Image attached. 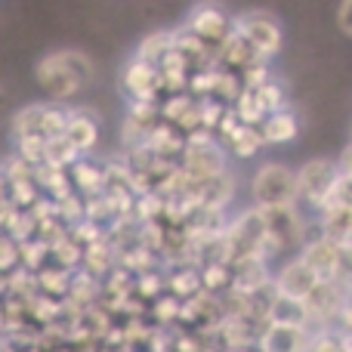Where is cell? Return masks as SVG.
I'll list each match as a JSON object with an SVG mask.
<instances>
[{"label": "cell", "instance_id": "8fae6325", "mask_svg": "<svg viewBox=\"0 0 352 352\" xmlns=\"http://www.w3.org/2000/svg\"><path fill=\"white\" fill-rule=\"evenodd\" d=\"M297 256L322 281H337V278L346 275V248L337 244V241H331V238L322 235V232H316L312 238H306Z\"/></svg>", "mask_w": 352, "mask_h": 352}, {"label": "cell", "instance_id": "ffe728a7", "mask_svg": "<svg viewBox=\"0 0 352 352\" xmlns=\"http://www.w3.org/2000/svg\"><path fill=\"white\" fill-rule=\"evenodd\" d=\"M334 22H337V28H340V34L352 41V0H340V3H337Z\"/></svg>", "mask_w": 352, "mask_h": 352}, {"label": "cell", "instance_id": "4fadbf2b", "mask_svg": "<svg viewBox=\"0 0 352 352\" xmlns=\"http://www.w3.org/2000/svg\"><path fill=\"white\" fill-rule=\"evenodd\" d=\"M99 115L87 105H68L65 109V127H62V140L74 148L78 158H90L99 146Z\"/></svg>", "mask_w": 352, "mask_h": 352}, {"label": "cell", "instance_id": "2e32d148", "mask_svg": "<svg viewBox=\"0 0 352 352\" xmlns=\"http://www.w3.org/2000/svg\"><path fill=\"white\" fill-rule=\"evenodd\" d=\"M256 127H260V136H263V142H266V148L291 146V142L300 136V121H297L291 105L272 111V115H269L263 124H256Z\"/></svg>", "mask_w": 352, "mask_h": 352}, {"label": "cell", "instance_id": "5bb4252c", "mask_svg": "<svg viewBox=\"0 0 352 352\" xmlns=\"http://www.w3.org/2000/svg\"><path fill=\"white\" fill-rule=\"evenodd\" d=\"M318 285H322V278H318V275L312 272L303 260H300V256H291V260H287L285 266L272 275L275 294H281V297H294V300H303V303L312 297V294H316Z\"/></svg>", "mask_w": 352, "mask_h": 352}, {"label": "cell", "instance_id": "5b68a950", "mask_svg": "<svg viewBox=\"0 0 352 352\" xmlns=\"http://www.w3.org/2000/svg\"><path fill=\"white\" fill-rule=\"evenodd\" d=\"M65 109L68 105L59 102H28L12 115L10 124V136L12 146L16 142H37V146H47V142L59 140L62 127H65Z\"/></svg>", "mask_w": 352, "mask_h": 352}, {"label": "cell", "instance_id": "52a82bcc", "mask_svg": "<svg viewBox=\"0 0 352 352\" xmlns=\"http://www.w3.org/2000/svg\"><path fill=\"white\" fill-rule=\"evenodd\" d=\"M235 31L263 56L266 62H272L285 47V28L281 19L272 10H244L235 16Z\"/></svg>", "mask_w": 352, "mask_h": 352}, {"label": "cell", "instance_id": "30bf717a", "mask_svg": "<svg viewBox=\"0 0 352 352\" xmlns=\"http://www.w3.org/2000/svg\"><path fill=\"white\" fill-rule=\"evenodd\" d=\"M121 93L127 96V105H158L164 99V84H161V74L155 65L130 56L121 68Z\"/></svg>", "mask_w": 352, "mask_h": 352}, {"label": "cell", "instance_id": "e0dca14e", "mask_svg": "<svg viewBox=\"0 0 352 352\" xmlns=\"http://www.w3.org/2000/svg\"><path fill=\"white\" fill-rule=\"evenodd\" d=\"M266 324H294V328H309L312 316H309V309H306L303 300L272 294V303H269V312H266Z\"/></svg>", "mask_w": 352, "mask_h": 352}, {"label": "cell", "instance_id": "8992f818", "mask_svg": "<svg viewBox=\"0 0 352 352\" xmlns=\"http://www.w3.org/2000/svg\"><path fill=\"white\" fill-rule=\"evenodd\" d=\"M337 173H340L337 158H324V155L306 158L303 164L297 167V204L318 213L328 204L331 188H334V182H337Z\"/></svg>", "mask_w": 352, "mask_h": 352}, {"label": "cell", "instance_id": "7a4b0ae2", "mask_svg": "<svg viewBox=\"0 0 352 352\" xmlns=\"http://www.w3.org/2000/svg\"><path fill=\"white\" fill-rule=\"evenodd\" d=\"M229 170V152L213 133H192L186 136V146L179 155V176L195 192V207H198V192L210 179Z\"/></svg>", "mask_w": 352, "mask_h": 352}, {"label": "cell", "instance_id": "ac0fdd59", "mask_svg": "<svg viewBox=\"0 0 352 352\" xmlns=\"http://www.w3.org/2000/svg\"><path fill=\"white\" fill-rule=\"evenodd\" d=\"M170 50H173V28H158V31H148V34L136 43L133 56L158 68L161 62L167 59V53H170Z\"/></svg>", "mask_w": 352, "mask_h": 352}, {"label": "cell", "instance_id": "44dd1931", "mask_svg": "<svg viewBox=\"0 0 352 352\" xmlns=\"http://www.w3.org/2000/svg\"><path fill=\"white\" fill-rule=\"evenodd\" d=\"M0 198H6V176H3V167H0Z\"/></svg>", "mask_w": 352, "mask_h": 352}, {"label": "cell", "instance_id": "9a60e30c", "mask_svg": "<svg viewBox=\"0 0 352 352\" xmlns=\"http://www.w3.org/2000/svg\"><path fill=\"white\" fill-rule=\"evenodd\" d=\"M263 352H306L309 346V328H294V324H266L256 340Z\"/></svg>", "mask_w": 352, "mask_h": 352}, {"label": "cell", "instance_id": "3957f363", "mask_svg": "<svg viewBox=\"0 0 352 352\" xmlns=\"http://www.w3.org/2000/svg\"><path fill=\"white\" fill-rule=\"evenodd\" d=\"M248 192H250V204L260 207V210L294 207L297 204V167L285 164V161H275V158L263 161L250 173Z\"/></svg>", "mask_w": 352, "mask_h": 352}, {"label": "cell", "instance_id": "7402d4cb", "mask_svg": "<svg viewBox=\"0 0 352 352\" xmlns=\"http://www.w3.org/2000/svg\"><path fill=\"white\" fill-rule=\"evenodd\" d=\"M0 102H3V87H0Z\"/></svg>", "mask_w": 352, "mask_h": 352}, {"label": "cell", "instance_id": "277c9868", "mask_svg": "<svg viewBox=\"0 0 352 352\" xmlns=\"http://www.w3.org/2000/svg\"><path fill=\"white\" fill-rule=\"evenodd\" d=\"M287 105H291V102H287V96H285L281 80L266 68V72H260V74H254V78L241 80V93H238L232 111H235L244 124H263L269 115H272V111L287 109Z\"/></svg>", "mask_w": 352, "mask_h": 352}, {"label": "cell", "instance_id": "ba28073f", "mask_svg": "<svg viewBox=\"0 0 352 352\" xmlns=\"http://www.w3.org/2000/svg\"><path fill=\"white\" fill-rule=\"evenodd\" d=\"M232 25H235V16H232L223 3H217V0H201V3H195L192 10H188L182 28L198 37L207 50L217 53V50L229 41Z\"/></svg>", "mask_w": 352, "mask_h": 352}, {"label": "cell", "instance_id": "d6986e66", "mask_svg": "<svg viewBox=\"0 0 352 352\" xmlns=\"http://www.w3.org/2000/svg\"><path fill=\"white\" fill-rule=\"evenodd\" d=\"M328 207L352 213V170H343V167H340L334 188H331V198H328V204H324L322 210H328ZM322 210H318V213H322Z\"/></svg>", "mask_w": 352, "mask_h": 352}, {"label": "cell", "instance_id": "6da1fadb", "mask_svg": "<svg viewBox=\"0 0 352 352\" xmlns=\"http://www.w3.org/2000/svg\"><path fill=\"white\" fill-rule=\"evenodd\" d=\"M96 80V62L84 50H50L34 62V84L47 102L72 105L74 96L87 93Z\"/></svg>", "mask_w": 352, "mask_h": 352}, {"label": "cell", "instance_id": "9c48e42d", "mask_svg": "<svg viewBox=\"0 0 352 352\" xmlns=\"http://www.w3.org/2000/svg\"><path fill=\"white\" fill-rule=\"evenodd\" d=\"M266 219V254H285V250L303 248L309 238V226L303 219V207H275V210H263Z\"/></svg>", "mask_w": 352, "mask_h": 352}, {"label": "cell", "instance_id": "7c38bea8", "mask_svg": "<svg viewBox=\"0 0 352 352\" xmlns=\"http://www.w3.org/2000/svg\"><path fill=\"white\" fill-rule=\"evenodd\" d=\"M213 136L223 142L229 158H235V161H250L266 148V142H263V136H260V127H256V124H244L232 109H229V115L223 118V124H219V130Z\"/></svg>", "mask_w": 352, "mask_h": 352}]
</instances>
